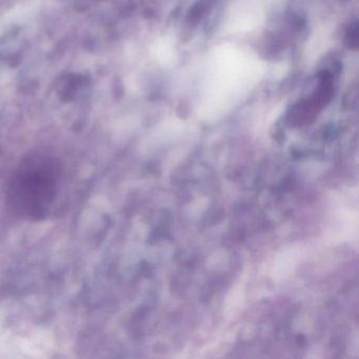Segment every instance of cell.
<instances>
[{
	"label": "cell",
	"mask_w": 359,
	"mask_h": 359,
	"mask_svg": "<svg viewBox=\"0 0 359 359\" xmlns=\"http://www.w3.org/2000/svg\"><path fill=\"white\" fill-rule=\"evenodd\" d=\"M60 180L62 171L57 161L43 155L27 157L10 180L9 207L22 217H45L57 196Z\"/></svg>",
	"instance_id": "6da1fadb"
}]
</instances>
